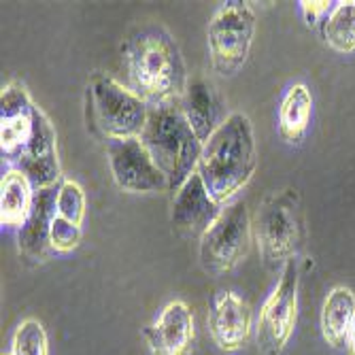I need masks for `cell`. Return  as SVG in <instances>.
<instances>
[{
    "instance_id": "8992f818",
    "label": "cell",
    "mask_w": 355,
    "mask_h": 355,
    "mask_svg": "<svg viewBox=\"0 0 355 355\" xmlns=\"http://www.w3.org/2000/svg\"><path fill=\"white\" fill-rule=\"evenodd\" d=\"M255 37V13L247 3H225L209 21L207 43L211 67L221 77H234L249 60Z\"/></svg>"
},
{
    "instance_id": "6da1fadb",
    "label": "cell",
    "mask_w": 355,
    "mask_h": 355,
    "mask_svg": "<svg viewBox=\"0 0 355 355\" xmlns=\"http://www.w3.org/2000/svg\"><path fill=\"white\" fill-rule=\"evenodd\" d=\"M128 83L151 107L181 103L189 77L177 41L157 24H145L130 32L121 45Z\"/></svg>"
},
{
    "instance_id": "30bf717a",
    "label": "cell",
    "mask_w": 355,
    "mask_h": 355,
    "mask_svg": "<svg viewBox=\"0 0 355 355\" xmlns=\"http://www.w3.org/2000/svg\"><path fill=\"white\" fill-rule=\"evenodd\" d=\"M39 105L32 101L28 87L13 79L0 92V151L9 166L24 153L32 132Z\"/></svg>"
},
{
    "instance_id": "5bb4252c",
    "label": "cell",
    "mask_w": 355,
    "mask_h": 355,
    "mask_svg": "<svg viewBox=\"0 0 355 355\" xmlns=\"http://www.w3.org/2000/svg\"><path fill=\"white\" fill-rule=\"evenodd\" d=\"M151 355H191L196 340L193 311L183 300H171L145 328Z\"/></svg>"
},
{
    "instance_id": "4fadbf2b",
    "label": "cell",
    "mask_w": 355,
    "mask_h": 355,
    "mask_svg": "<svg viewBox=\"0 0 355 355\" xmlns=\"http://www.w3.org/2000/svg\"><path fill=\"white\" fill-rule=\"evenodd\" d=\"M221 205L211 196L200 173H193L173 198L171 223L183 239H202L221 213Z\"/></svg>"
},
{
    "instance_id": "3957f363",
    "label": "cell",
    "mask_w": 355,
    "mask_h": 355,
    "mask_svg": "<svg viewBox=\"0 0 355 355\" xmlns=\"http://www.w3.org/2000/svg\"><path fill=\"white\" fill-rule=\"evenodd\" d=\"M141 141L157 168L166 175L171 191H177L198 171L205 143L191 130L179 105L151 107Z\"/></svg>"
},
{
    "instance_id": "d4e9b609",
    "label": "cell",
    "mask_w": 355,
    "mask_h": 355,
    "mask_svg": "<svg viewBox=\"0 0 355 355\" xmlns=\"http://www.w3.org/2000/svg\"><path fill=\"white\" fill-rule=\"evenodd\" d=\"M345 349H347V355H355V324H353V328L349 332V338H347Z\"/></svg>"
},
{
    "instance_id": "ac0fdd59",
    "label": "cell",
    "mask_w": 355,
    "mask_h": 355,
    "mask_svg": "<svg viewBox=\"0 0 355 355\" xmlns=\"http://www.w3.org/2000/svg\"><path fill=\"white\" fill-rule=\"evenodd\" d=\"M355 324V294L351 287L336 285L332 287L324 306H321V336L324 340L340 349L347 345L349 332Z\"/></svg>"
},
{
    "instance_id": "2e32d148",
    "label": "cell",
    "mask_w": 355,
    "mask_h": 355,
    "mask_svg": "<svg viewBox=\"0 0 355 355\" xmlns=\"http://www.w3.org/2000/svg\"><path fill=\"white\" fill-rule=\"evenodd\" d=\"M179 109L202 143H207L215 135L217 128L225 121V117H228L217 87L205 77L189 79Z\"/></svg>"
},
{
    "instance_id": "5b68a950",
    "label": "cell",
    "mask_w": 355,
    "mask_h": 355,
    "mask_svg": "<svg viewBox=\"0 0 355 355\" xmlns=\"http://www.w3.org/2000/svg\"><path fill=\"white\" fill-rule=\"evenodd\" d=\"M87 105L92 130L101 139H141L151 107L141 96L107 73L96 71L87 81Z\"/></svg>"
},
{
    "instance_id": "277c9868",
    "label": "cell",
    "mask_w": 355,
    "mask_h": 355,
    "mask_svg": "<svg viewBox=\"0 0 355 355\" xmlns=\"http://www.w3.org/2000/svg\"><path fill=\"white\" fill-rule=\"evenodd\" d=\"M253 236L268 270H283L304 247V215L294 187L279 189L262 202L253 221Z\"/></svg>"
},
{
    "instance_id": "e0dca14e",
    "label": "cell",
    "mask_w": 355,
    "mask_h": 355,
    "mask_svg": "<svg viewBox=\"0 0 355 355\" xmlns=\"http://www.w3.org/2000/svg\"><path fill=\"white\" fill-rule=\"evenodd\" d=\"M37 198V187L28 175L15 166H9L0 179V223L3 228L19 230L32 213Z\"/></svg>"
},
{
    "instance_id": "ffe728a7",
    "label": "cell",
    "mask_w": 355,
    "mask_h": 355,
    "mask_svg": "<svg viewBox=\"0 0 355 355\" xmlns=\"http://www.w3.org/2000/svg\"><path fill=\"white\" fill-rule=\"evenodd\" d=\"M321 37L338 53L355 51V0H343L321 21Z\"/></svg>"
},
{
    "instance_id": "ba28073f",
    "label": "cell",
    "mask_w": 355,
    "mask_h": 355,
    "mask_svg": "<svg viewBox=\"0 0 355 355\" xmlns=\"http://www.w3.org/2000/svg\"><path fill=\"white\" fill-rule=\"evenodd\" d=\"M300 270L296 260L287 262L277 285L260 306L255 321V340L264 355H281L298 324Z\"/></svg>"
},
{
    "instance_id": "8fae6325",
    "label": "cell",
    "mask_w": 355,
    "mask_h": 355,
    "mask_svg": "<svg viewBox=\"0 0 355 355\" xmlns=\"http://www.w3.org/2000/svg\"><path fill=\"white\" fill-rule=\"evenodd\" d=\"M207 326L217 349L236 353L247 347L253 332V311L236 292L221 289L211 300Z\"/></svg>"
},
{
    "instance_id": "484cf974",
    "label": "cell",
    "mask_w": 355,
    "mask_h": 355,
    "mask_svg": "<svg viewBox=\"0 0 355 355\" xmlns=\"http://www.w3.org/2000/svg\"><path fill=\"white\" fill-rule=\"evenodd\" d=\"M3 355H9V353H3Z\"/></svg>"
},
{
    "instance_id": "7c38bea8",
    "label": "cell",
    "mask_w": 355,
    "mask_h": 355,
    "mask_svg": "<svg viewBox=\"0 0 355 355\" xmlns=\"http://www.w3.org/2000/svg\"><path fill=\"white\" fill-rule=\"evenodd\" d=\"M28 175L32 185L39 189L55 187L62 183V166L58 157V135L47 113L39 107L35 117V132L24 153L11 164Z\"/></svg>"
},
{
    "instance_id": "9a60e30c",
    "label": "cell",
    "mask_w": 355,
    "mask_h": 355,
    "mask_svg": "<svg viewBox=\"0 0 355 355\" xmlns=\"http://www.w3.org/2000/svg\"><path fill=\"white\" fill-rule=\"evenodd\" d=\"M55 187L39 189L35 207H32L30 217L26 223L17 230V247L24 257H28L30 262H49L58 255L51 247V221L55 217Z\"/></svg>"
},
{
    "instance_id": "44dd1931",
    "label": "cell",
    "mask_w": 355,
    "mask_h": 355,
    "mask_svg": "<svg viewBox=\"0 0 355 355\" xmlns=\"http://www.w3.org/2000/svg\"><path fill=\"white\" fill-rule=\"evenodd\" d=\"M9 355H49V336L37 317L21 319L11 334Z\"/></svg>"
},
{
    "instance_id": "7402d4cb",
    "label": "cell",
    "mask_w": 355,
    "mask_h": 355,
    "mask_svg": "<svg viewBox=\"0 0 355 355\" xmlns=\"http://www.w3.org/2000/svg\"><path fill=\"white\" fill-rule=\"evenodd\" d=\"M85 209H87V198H85L83 187L77 181L64 177L62 183L58 185V193H55L58 215L81 225L85 219Z\"/></svg>"
},
{
    "instance_id": "52a82bcc",
    "label": "cell",
    "mask_w": 355,
    "mask_h": 355,
    "mask_svg": "<svg viewBox=\"0 0 355 355\" xmlns=\"http://www.w3.org/2000/svg\"><path fill=\"white\" fill-rule=\"evenodd\" d=\"M253 223L243 200L228 202L211 228L200 239V266L209 275H225L234 270L249 255Z\"/></svg>"
},
{
    "instance_id": "7a4b0ae2",
    "label": "cell",
    "mask_w": 355,
    "mask_h": 355,
    "mask_svg": "<svg viewBox=\"0 0 355 355\" xmlns=\"http://www.w3.org/2000/svg\"><path fill=\"white\" fill-rule=\"evenodd\" d=\"M257 168V145L247 113L232 111L205 143L198 173L211 196L225 207L236 200Z\"/></svg>"
},
{
    "instance_id": "603a6c76",
    "label": "cell",
    "mask_w": 355,
    "mask_h": 355,
    "mask_svg": "<svg viewBox=\"0 0 355 355\" xmlns=\"http://www.w3.org/2000/svg\"><path fill=\"white\" fill-rule=\"evenodd\" d=\"M81 225L64 219L55 213L51 221V247L58 255L73 253L81 245Z\"/></svg>"
},
{
    "instance_id": "9c48e42d",
    "label": "cell",
    "mask_w": 355,
    "mask_h": 355,
    "mask_svg": "<svg viewBox=\"0 0 355 355\" xmlns=\"http://www.w3.org/2000/svg\"><path fill=\"white\" fill-rule=\"evenodd\" d=\"M109 168L119 189L128 193H162L171 191L166 175L157 168L141 139H123L107 143Z\"/></svg>"
},
{
    "instance_id": "cb8c5ba5",
    "label": "cell",
    "mask_w": 355,
    "mask_h": 355,
    "mask_svg": "<svg viewBox=\"0 0 355 355\" xmlns=\"http://www.w3.org/2000/svg\"><path fill=\"white\" fill-rule=\"evenodd\" d=\"M336 3H328V0H302L300 3V11L306 19L309 26H315L319 19L324 21L326 15L334 9Z\"/></svg>"
},
{
    "instance_id": "d6986e66",
    "label": "cell",
    "mask_w": 355,
    "mask_h": 355,
    "mask_svg": "<svg viewBox=\"0 0 355 355\" xmlns=\"http://www.w3.org/2000/svg\"><path fill=\"white\" fill-rule=\"evenodd\" d=\"M313 115V94L309 85L294 83L283 94L279 105V135L289 145H300L306 137Z\"/></svg>"
}]
</instances>
